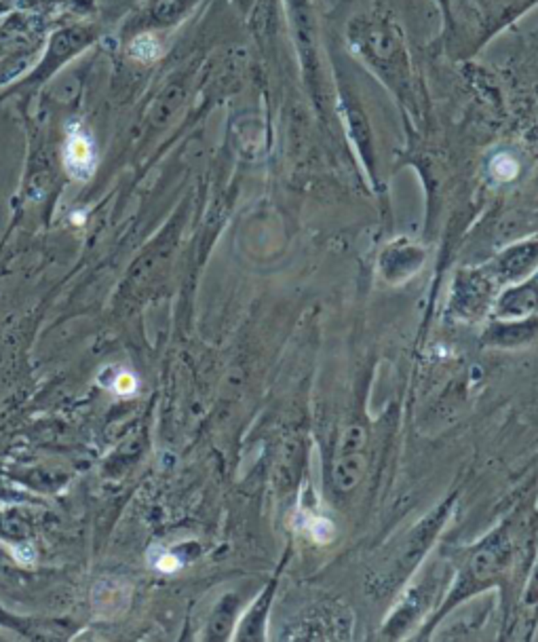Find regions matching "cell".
I'll use <instances>...</instances> for the list:
<instances>
[{"label":"cell","mask_w":538,"mask_h":642,"mask_svg":"<svg viewBox=\"0 0 538 642\" xmlns=\"http://www.w3.org/2000/svg\"><path fill=\"white\" fill-rule=\"evenodd\" d=\"M365 463V429L361 425H351L342 436L336 465H334V484L338 491L346 493L355 488L363 473Z\"/></svg>","instance_id":"2"},{"label":"cell","mask_w":538,"mask_h":642,"mask_svg":"<svg viewBox=\"0 0 538 642\" xmlns=\"http://www.w3.org/2000/svg\"><path fill=\"white\" fill-rule=\"evenodd\" d=\"M439 587H442L439 577H426L418 587H414L410 596L403 598L399 611L389 621V627H393L397 634L401 627H410L412 623H416L420 615L426 613V609H430V604H433V598L437 596Z\"/></svg>","instance_id":"3"},{"label":"cell","mask_w":538,"mask_h":642,"mask_svg":"<svg viewBox=\"0 0 538 642\" xmlns=\"http://www.w3.org/2000/svg\"><path fill=\"white\" fill-rule=\"evenodd\" d=\"M91 148L85 138H72L68 146V165L72 172H83L91 165Z\"/></svg>","instance_id":"4"},{"label":"cell","mask_w":538,"mask_h":642,"mask_svg":"<svg viewBox=\"0 0 538 642\" xmlns=\"http://www.w3.org/2000/svg\"><path fill=\"white\" fill-rule=\"evenodd\" d=\"M110 387H112V391L119 393V395H131V393H135V389H137V381H135V377H133L131 372H119Z\"/></svg>","instance_id":"5"},{"label":"cell","mask_w":538,"mask_h":642,"mask_svg":"<svg viewBox=\"0 0 538 642\" xmlns=\"http://www.w3.org/2000/svg\"><path fill=\"white\" fill-rule=\"evenodd\" d=\"M163 558H165V560L158 562V568H160V570H174V568H178V564L174 562L171 556H163Z\"/></svg>","instance_id":"6"},{"label":"cell","mask_w":538,"mask_h":642,"mask_svg":"<svg viewBox=\"0 0 538 642\" xmlns=\"http://www.w3.org/2000/svg\"><path fill=\"white\" fill-rule=\"evenodd\" d=\"M448 511H450V507L444 505L437 513L428 516V518L412 532V537L401 545L399 556L395 558V562H393L391 568L387 570L385 581H383V590H393L395 585H399V583L412 573V568H414V566L418 564V560L424 556L426 548H428L430 543H433V539L437 537V532H439V528L444 526V520H446Z\"/></svg>","instance_id":"1"}]
</instances>
